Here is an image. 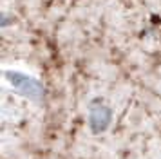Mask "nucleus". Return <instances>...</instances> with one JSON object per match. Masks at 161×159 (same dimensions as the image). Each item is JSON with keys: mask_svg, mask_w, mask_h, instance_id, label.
Listing matches in <instances>:
<instances>
[{"mask_svg": "<svg viewBox=\"0 0 161 159\" xmlns=\"http://www.w3.org/2000/svg\"><path fill=\"white\" fill-rule=\"evenodd\" d=\"M110 119H112V110L110 107L103 105L100 101H96L89 108V127L94 134H100L103 130L109 129Z\"/></svg>", "mask_w": 161, "mask_h": 159, "instance_id": "f03ea898", "label": "nucleus"}, {"mask_svg": "<svg viewBox=\"0 0 161 159\" xmlns=\"http://www.w3.org/2000/svg\"><path fill=\"white\" fill-rule=\"evenodd\" d=\"M4 78L9 85L13 87L15 90H18V94H22L29 100H40L44 96V85L42 81L31 74H25L22 71L16 69H6L4 71Z\"/></svg>", "mask_w": 161, "mask_h": 159, "instance_id": "f257e3e1", "label": "nucleus"}]
</instances>
